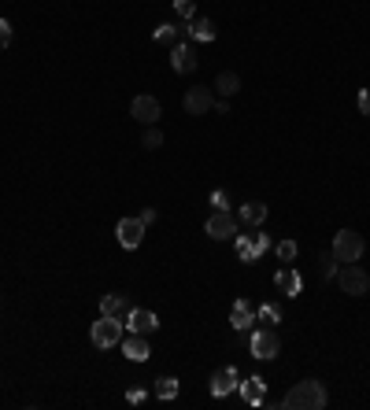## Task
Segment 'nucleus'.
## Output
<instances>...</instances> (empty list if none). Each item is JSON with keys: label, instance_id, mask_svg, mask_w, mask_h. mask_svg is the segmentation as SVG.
Returning a JSON list of instances; mask_svg holds the SVG:
<instances>
[{"label": "nucleus", "instance_id": "nucleus-1", "mask_svg": "<svg viewBox=\"0 0 370 410\" xmlns=\"http://www.w3.org/2000/svg\"><path fill=\"white\" fill-rule=\"evenodd\" d=\"M326 403V385H319V380H300V385H293L286 392V399H281V406L286 410H322Z\"/></svg>", "mask_w": 370, "mask_h": 410}, {"label": "nucleus", "instance_id": "nucleus-2", "mask_svg": "<svg viewBox=\"0 0 370 410\" xmlns=\"http://www.w3.org/2000/svg\"><path fill=\"white\" fill-rule=\"evenodd\" d=\"M122 326H126L122 318L101 314V318H96V326L89 329L93 344H96V347H119V344H122Z\"/></svg>", "mask_w": 370, "mask_h": 410}, {"label": "nucleus", "instance_id": "nucleus-3", "mask_svg": "<svg viewBox=\"0 0 370 410\" xmlns=\"http://www.w3.org/2000/svg\"><path fill=\"white\" fill-rule=\"evenodd\" d=\"M363 248H366V241L355 229H340L333 237V259L337 262H359L363 259Z\"/></svg>", "mask_w": 370, "mask_h": 410}, {"label": "nucleus", "instance_id": "nucleus-4", "mask_svg": "<svg viewBox=\"0 0 370 410\" xmlns=\"http://www.w3.org/2000/svg\"><path fill=\"white\" fill-rule=\"evenodd\" d=\"M337 285H340L345 296H363V292L370 288V277H366L363 267H352V262H345V270L337 274Z\"/></svg>", "mask_w": 370, "mask_h": 410}, {"label": "nucleus", "instance_id": "nucleus-5", "mask_svg": "<svg viewBox=\"0 0 370 410\" xmlns=\"http://www.w3.org/2000/svg\"><path fill=\"white\" fill-rule=\"evenodd\" d=\"M204 233L208 237H215V241H226V237H237V214L230 211H215L204 222Z\"/></svg>", "mask_w": 370, "mask_h": 410}, {"label": "nucleus", "instance_id": "nucleus-6", "mask_svg": "<svg viewBox=\"0 0 370 410\" xmlns=\"http://www.w3.org/2000/svg\"><path fill=\"white\" fill-rule=\"evenodd\" d=\"M278 351H281V340H278L274 329H255L252 333V355L255 359H278Z\"/></svg>", "mask_w": 370, "mask_h": 410}, {"label": "nucleus", "instance_id": "nucleus-7", "mask_svg": "<svg viewBox=\"0 0 370 410\" xmlns=\"http://www.w3.org/2000/svg\"><path fill=\"white\" fill-rule=\"evenodd\" d=\"M115 237L126 252H134V248H141V241H145V222H141V218H122L115 226Z\"/></svg>", "mask_w": 370, "mask_h": 410}, {"label": "nucleus", "instance_id": "nucleus-8", "mask_svg": "<svg viewBox=\"0 0 370 410\" xmlns=\"http://www.w3.org/2000/svg\"><path fill=\"white\" fill-rule=\"evenodd\" d=\"M181 108L189 111V115H208L211 108H215V93H211L208 85H196V89H189V93H185Z\"/></svg>", "mask_w": 370, "mask_h": 410}, {"label": "nucleus", "instance_id": "nucleus-9", "mask_svg": "<svg viewBox=\"0 0 370 410\" xmlns=\"http://www.w3.org/2000/svg\"><path fill=\"white\" fill-rule=\"evenodd\" d=\"M126 329L148 336V333L160 329V318H155V311H148V307H134V311L126 314Z\"/></svg>", "mask_w": 370, "mask_h": 410}, {"label": "nucleus", "instance_id": "nucleus-10", "mask_svg": "<svg viewBox=\"0 0 370 410\" xmlns=\"http://www.w3.org/2000/svg\"><path fill=\"white\" fill-rule=\"evenodd\" d=\"M237 385H241V377H237L234 366H222V370L211 373V395H215V399H222V395L237 392Z\"/></svg>", "mask_w": 370, "mask_h": 410}, {"label": "nucleus", "instance_id": "nucleus-11", "mask_svg": "<svg viewBox=\"0 0 370 410\" xmlns=\"http://www.w3.org/2000/svg\"><path fill=\"white\" fill-rule=\"evenodd\" d=\"M160 100L155 96H134V104H130V115L137 122H145V126H155V119H160Z\"/></svg>", "mask_w": 370, "mask_h": 410}, {"label": "nucleus", "instance_id": "nucleus-12", "mask_svg": "<svg viewBox=\"0 0 370 410\" xmlns=\"http://www.w3.org/2000/svg\"><path fill=\"white\" fill-rule=\"evenodd\" d=\"M170 67H174L178 75H193V70H196V52H193V45L174 41V49H170Z\"/></svg>", "mask_w": 370, "mask_h": 410}, {"label": "nucleus", "instance_id": "nucleus-13", "mask_svg": "<svg viewBox=\"0 0 370 410\" xmlns=\"http://www.w3.org/2000/svg\"><path fill=\"white\" fill-rule=\"evenodd\" d=\"M122 355L130 362H145L152 355V347H148V340L141 333H134V336H126V340H122Z\"/></svg>", "mask_w": 370, "mask_h": 410}, {"label": "nucleus", "instance_id": "nucleus-14", "mask_svg": "<svg viewBox=\"0 0 370 410\" xmlns=\"http://www.w3.org/2000/svg\"><path fill=\"white\" fill-rule=\"evenodd\" d=\"M237 392H241V399H245L248 406H260L263 395H267V385H263V377H248V380H241L237 385Z\"/></svg>", "mask_w": 370, "mask_h": 410}, {"label": "nucleus", "instance_id": "nucleus-15", "mask_svg": "<svg viewBox=\"0 0 370 410\" xmlns=\"http://www.w3.org/2000/svg\"><path fill=\"white\" fill-rule=\"evenodd\" d=\"M134 307H130V300L122 296V292H111V296H104L101 300V314H111V318H126Z\"/></svg>", "mask_w": 370, "mask_h": 410}, {"label": "nucleus", "instance_id": "nucleus-16", "mask_svg": "<svg viewBox=\"0 0 370 410\" xmlns=\"http://www.w3.org/2000/svg\"><path fill=\"white\" fill-rule=\"evenodd\" d=\"M237 222H245V226H263V222H267V203H260V200H252V203H241V211H237Z\"/></svg>", "mask_w": 370, "mask_h": 410}, {"label": "nucleus", "instance_id": "nucleus-17", "mask_svg": "<svg viewBox=\"0 0 370 410\" xmlns=\"http://www.w3.org/2000/svg\"><path fill=\"white\" fill-rule=\"evenodd\" d=\"M252 321H255V311H252V307H248L245 300H237V303L230 307V326L245 333V329L252 326Z\"/></svg>", "mask_w": 370, "mask_h": 410}, {"label": "nucleus", "instance_id": "nucleus-18", "mask_svg": "<svg viewBox=\"0 0 370 410\" xmlns=\"http://www.w3.org/2000/svg\"><path fill=\"white\" fill-rule=\"evenodd\" d=\"M185 30H189L193 41H215V23H211V19H200V15H196V19H189V26H185Z\"/></svg>", "mask_w": 370, "mask_h": 410}, {"label": "nucleus", "instance_id": "nucleus-19", "mask_svg": "<svg viewBox=\"0 0 370 410\" xmlns=\"http://www.w3.org/2000/svg\"><path fill=\"white\" fill-rule=\"evenodd\" d=\"M215 93L219 96H237L241 93V78L234 75V70H222V75L215 78Z\"/></svg>", "mask_w": 370, "mask_h": 410}, {"label": "nucleus", "instance_id": "nucleus-20", "mask_svg": "<svg viewBox=\"0 0 370 410\" xmlns=\"http://www.w3.org/2000/svg\"><path fill=\"white\" fill-rule=\"evenodd\" d=\"M278 288L286 292V296H300L304 281H300V274H296V270H281L278 274Z\"/></svg>", "mask_w": 370, "mask_h": 410}, {"label": "nucleus", "instance_id": "nucleus-21", "mask_svg": "<svg viewBox=\"0 0 370 410\" xmlns=\"http://www.w3.org/2000/svg\"><path fill=\"white\" fill-rule=\"evenodd\" d=\"M178 34H181V26H174V23H163V26H155V30H152V41H155V45H174Z\"/></svg>", "mask_w": 370, "mask_h": 410}, {"label": "nucleus", "instance_id": "nucleus-22", "mask_svg": "<svg viewBox=\"0 0 370 410\" xmlns=\"http://www.w3.org/2000/svg\"><path fill=\"white\" fill-rule=\"evenodd\" d=\"M155 395H160V399H174V395H178V380L174 377H160V380H155Z\"/></svg>", "mask_w": 370, "mask_h": 410}, {"label": "nucleus", "instance_id": "nucleus-23", "mask_svg": "<svg viewBox=\"0 0 370 410\" xmlns=\"http://www.w3.org/2000/svg\"><path fill=\"white\" fill-rule=\"evenodd\" d=\"M234 248H237V259H245V262H252L255 259V248H252V237H234Z\"/></svg>", "mask_w": 370, "mask_h": 410}, {"label": "nucleus", "instance_id": "nucleus-24", "mask_svg": "<svg viewBox=\"0 0 370 410\" xmlns=\"http://www.w3.org/2000/svg\"><path fill=\"white\" fill-rule=\"evenodd\" d=\"M260 318L267 321V326H278V321H281V307L278 303H263L260 307Z\"/></svg>", "mask_w": 370, "mask_h": 410}, {"label": "nucleus", "instance_id": "nucleus-25", "mask_svg": "<svg viewBox=\"0 0 370 410\" xmlns=\"http://www.w3.org/2000/svg\"><path fill=\"white\" fill-rule=\"evenodd\" d=\"M141 144H145V148H160V144H163L160 126H148V129H145V137H141Z\"/></svg>", "mask_w": 370, "mask_h": 410}, {"label": "nucleus", "instance_id": "nucleus-26", "mask_svg": "<svg viewBox=\"0 0 370 410\" xmlns=\"http://www.w3.org/2000/svg\"><path fill=\"white\" fill-rule=\"evenodd\" d=\"M174 11H178V15H181L185 23L196 19V4H193V0H174Z\"/></svg>", "mask_w": 370, "mask_h": 410}, {"label": "nucleus", "instance_id": "nucleus-27", "mask_svg": "<svg viewBox=\"0 0 370 410\" xmlns=\"http://www.w3.org/2000/svg\"><path fill=\"white\" fill-rule=\"evenodd\" d=\"M274 252H278V259H281V262H293V259H296V244H293V241H281V244L274 248Z\"/></svg>", "mask_w": 370, "mask_h": 410}, {"label": "nucleus", "instance_id": "nucleus-28", "mask_svg": "<svg viewBox=\"0 0 370 410\" xmlns=\"http://www.w3.org/2000/svg\"><path fill=\"white\" fill-rule=\"evenodd\" d=\"M252 248H255V259L267 255V252H270V237H267V233H255V237H252Z\"/></svg>", "mask_w": 370, "mask_h": 410}, {"label": "nucleus", "instance_id": "nucleus-29", "mask_svg": "<svg viewBox=\"0 0 370 410\" xmlns=\"http://www.w3.org/2000/svg\"><path fill=\"white\" fill-rule=\"evenodd\" d=\"M211 207H215V211H230V196H226L222 188H215V193H211Z\"/></svg>", "mask_w": 370, "mask_h": 410}, {"label": "nucleus", "instance_id": "nucleus-30", "mask_svg": "<svg viewBox=\"0 0 370 410\" xmlns=\"http://www.w3.org/2000/svg\"><path fill=\"white\" fill-rule=\"evenodd\" d=\"M8 45H11V23L0 19V49H8Z\"/></svg>", "mask_w": 370, "mask_h": 410}, {"label": "nucleus", "instance_id": "nucleus-31", "mask_svg": "<svg viewBox=\"0 0 370 410\" xmlns=\"http://www.w3.org/2000/svg\"><path fill=\"white\" fill-rule=\"evenodd\" d=\"M355 104H359L363 115H370V89H359V100H355Z\"/></svg>", "mask_w": 370, "mask_h": 410}, {"label": "nucleus", "instance_id": "nucleus-32", "mask_svg": "<svg viewBox=\"0 0 370 410\" xmlns=\"http://www.w3.org/2000/svg\"><path fill=\"white\" fill-rule=\"evenodd\" d=\"M137 218H141V222H145V226H152V222H155V207H145V211H141Z\"/></svg>", "mask_w": 370, "mask_h": 410}, {"label": "nucleus", "instance_id": "nucleus-33", "mask_svg": "<svg viewBox=\"0 0 370 410\" xmlns=\"http://www.w3.org/2000/svg\"><path fill=\"white\" fill-rule=\"evenodd\" d=\"M126 399H130L134 406H137V403H145V388H134L130 395H126Z\"/></svg>", "mask_w": 370, "mask_h": 410}]
</instances>
